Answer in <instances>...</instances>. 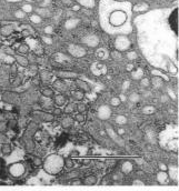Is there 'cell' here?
I'll list each match as a JSON object with an SVG mask.
<instances>
[{"label": "cell", "mask_w": 179, "mask_h": 191, "mask_svg": "<svg viewBox=\"0 0 179 191\" xmlns=\"http://www.w3.org/2000/svg\"><path fill=\"white\" fill-rule=\"evenodd\" d=\"M85 183L86 184H95L96 183V177H94V176L87 177L85 179Z\"/></svg>", "instance_id": "4fadbf2b"}, {"label": "cell", "mask_w": 179, "mask_h": 191, "mask_svg": "<svg viewBox=\"0 0 179 191\" xmlns=\"http://www.w3.org/2000/svg\"><path fill=\"white\" fill-rule=\"evenodd\" d=\"M72 97L76 99V100H81V99L84 98V92H82L81 90H76L72 92Z\"/></svg>", "instance_id": "9c48e42d"}, {"label": "cell", "mask_w": 179, "mask_h": 191, "mask_svg": "<svg viewBox=\"0 0 179 191\" xmlns=\"http://www.w3.org/2000/svg\"><path fill=\"white\" fill-rule=\"evenodd\" d=\"M28 51H29V47L26 43H22V44L19 46V48H18V52L19 53H21V55H26Z\"/></svg>", "instance_id": "ba28073f"}, {"label": "cell", "mask_w": 179, "mask_h": 191, "mask_svg": "<svg viewBox=\"0 0 179 191\" xmlns=\"http://www.w3.org/2000/svg\"><path fill=\"white\" fill-rule=\"evenodd\" d=\"M76 120H77L78 122H84V121H85V116L78 113V114L76 116Z\"/></svg>", "instance_id": "2e32d148"}, {"label": "cell", "mask_w": 179, "mask_h": 191, "mask_svg": "<svg viewBox=\"0 0 179 191\" xmlns=\"http://www.w3.org/2000/svg\"><path fill=\"white\" fill-rule=\"evenodd\" d=\"M55 103L57 106H64L65 103H66V99H65V97L62 94H57L56 97H55Z\"/></svg>", "instance_id": "3957f363"}, {"label": "cell", "mask_w": 179, "mask_h": 191, "mask_svg": "<svg viewBox=\"0 0 179 191\" xmlns=\"http://www.w3.org/2000/svg\"><path fill=\"white\" fill-rule=\"evenodd\" d=\"M73 106L72 105H68L67 107H66V109H65V112L66 113H71V112H73Z\"/></svg>", "instance_id": "9a60e30c"}, {"label": "cell", "mask_w": 179, "mask_h": 191, "mask_svg": "<svg viewBox=\"0 0 179 191\" xmlns=\"http://www.w3.org/2000/svg\"><path fill=\"white\" fill-rule=\"evenodd\" d=\"M42 94L45 96V97L51 98V97H53V90L50 89V88H46V89H44V91H42Z\"/></svg>", "instance_id": "8fae6325"}, {"label": "cell", "mask_w": 179, "mask_h": 191, "mask_svg": "<svg viewBox=\"0 0 179 191\" xmlns=\"http://www.w3.org/2000/svg\"><path fill=\"white\" fill-rule=\"evenodd\" d=\"M71 123H72V119H70V118H66V119L62 120V122H61V124H62V127H64V128L70 127V126H71Z\"/></svg>", "instance_id": "7c38bea8"}, {"label": "cell", "mask_w": 179, "mask_h": 191, "mask_svg": "<svg viewBox=\"0 0 179 191\" xmlns=\"http://www.w3.org/2000/svg\"><path fill=\"white\" fill-rule=\"evenodd\" d=\"M11 150H12V148H11L10 144H3V146L1 147L2 155H9V153L11 152Z\"/></svg>", "instance_id": "30bf717a"}, {"label": "cell", "mask_w": 179, "mask_h": 191, "mask_svg": "<svg viewBox=\"0 0 179 191\" xmlns=\"http://www.w3.org/2000/svg\"><path fill=\"white\" fill-rule=\"evenodd\" d=\"M111 105L112 106H119L120 105V99L119 98H114L111 100Z\"/></svg>", "instance_id": "e0dca14e"}, {"label": "cell", "mask_w": 179, "mask_h": 191, "mask_svg": "<svg viewBox=\"0 0 179 191\" xmlns=\"http://www.w3.org/2000/svg\"><path fill=\"white\" fill-rule=\"evenodd\" d=\"M49 72H47V71H44L42 73H41V78L42 79H46V80H47V79H50V76H49Z\"/></svg>", "instance_id": "ac0fdd59"}, {"label": "cell", "mask_w": 179, "mask_h": 191, "mask_svg": "<svg viewBox=\"0 0 179 191\" xmlns=\"http://www.w3.org/2000/svg\"><path fill=\"white\" fill-rule=\"evenodd\" d=\"M77 84H78L79 88H84L85 90H89V87L87 86L86 82H84V81H77Z\"/></svg>", "instance_id": "5bb4252c"}, {"label": "cell", "mask_w": 179, "mask_h": 191, "mask_svg": "<svg viewBox=\"0 0 179 191\" xmlns=\"http://www.w3.org/2000/svg\"><path fill=\"white\" fill-rule=\"evenodd\" d=\"M10 173L14 177H20L23 173V167L21 164H14L10 167Z\"/></svg>", "instance_id": "7a4b0ae2"}, {"label": "cell", "mask_w": 179, "mask_h": 191, "mask_svg": "<svg viewBox=\"0 0 179 191\" xmlns=\"http://www.w3.org/2000/svg\"><path fill=\"white\" fill-rule=\"evenodd\" d=\"M67 165L69 168H72L73 167V162H72V161H70V160H67Z\"/></svg>", "instance_id": "7402d4cb"}, {"label": "cell", "mask_w": 179, "mask_h": 191, "mask_svg": "<svg viewBox=\"0 0 179 191\" xmlns=\"http://www.w3.org/2000/svg\"><path fill=\"white\" fill-rule=\"evenodd\" d=\"M86 109V107L84 106V105H79L78 106V110H79V112H82V111H84Z\"/></svg>", "instance_id": "ffe728a7"}, {"label": "cell", "mask_w": 179, "mask_h": 191, "mask_svg": "<svg viewBox=\"0 0 179 191\" xmlns=\"http://www.w3.org/2000/svg\"><path fill=\"white\" fill-rule=\"evenodd\" d=\"M53 114H56V116H60V114H61V111H60L59 109H56V110H53Z\"/></svg>", "instance_id": "44dd1931"}, {"label": "cell", "mask_w": 179, "mask_h": 191, "mask_svg": "<svg viewBox=\"0 0 179 191\" xmlns=\"http://www.w3.org/2000/svg\"><path fill=\"white\" fill-rule=\"evenodd\" d=\"M16 60H17V62L19 65L23 66V67H26V66L28 65V59H27V58H24V57H22V56H17Z\"/></svg>", "instance_id": "52a82bcc"}, {"label": "cell", "mask_w": 179, "mask_h": 191, "mask_svg": "<svg viewBox=\"0 0 179 191\" xmlns=\"http://www.w3.org/2000/svg\"><path fill=\"white\" fill-rule=\"evenodd\" d=\"M59 77L61 78H70V79H75L77 78V76L75 73H71V72H66V71H62V72H59Z\"/></svg>", "instance_id": "8992f818"}, {"label": "cell", "mask_w": 179, "mask_h": 191, "mask_svg": "<svg viewBox=\"0 0 179 191\" xmlns=\"http://www.w3.org/2000/svg\"><path fill=\"white\" fill-rule=\"evenodd\" d=\"M5 128H6V126H5V123H1V124H0V131L5 130Z\"/></svg>", "instance_id": "603a6c76"}, {"label": "cell", "mask_w": 179, "mask_h": 191, "mask_svg": "<svg viewBox=\"0 0 179 191\" xmlns=\"http://www.w3.org/2000/svg\"><path fill=\"white\" fill-rule=\"evenodd\" d=\"M125 19H126V15L121 11H118V12L112 14V16L110 17V21L114 23H117V24H121L125 21Z\"/></svg>", "instance_id": "6da1fadb"}, {"label": "cell", "mask_w": 179, "mask_h": 191, "mask_svg": "<svg viewBox=\"0 0 179 191\" xmlns=\"http://www.w3.org/2000/svg\"><path fill=\"white\" fill-rule=\"evenodd\" d=\"M40 119L42 120V121H51V120H53V114L48 113V112L41 113L40 114Z\"/></svg>", "instance_id": "5b68a950"}, {"label": "cell", "mask_w": 179, "mask_h": 191, "mask_svg": "<svg viewBox=\"0 0 179 191\" xmlns=\"http://www.w3.org/2000/svg\"><path fill=\"white\" fill-rule=\"evenodd\" d=\"M12 31H14V29H12L11 27H9V26H5V27H2V28H1V30H0V34H1L2 36L7 37V36L11 35V34H12Z\"/></svg>", "instance_id": "277c9868"}, {"label": "cell", "mask_w": 179, "mask_h": 191, "mask_svg": "<svg viewBox=\"0 0 179 191\" xmlns=\"http://www.w3.org/2000/svg\"><path fill=\"white\" fill-rule=\"evenodd\" d=\"M34 162H35L36 165H40V164H41V160L39 159V158H35V159H34Z\"/></svg>", "instance_id": "d6986e66"}]
</instances>
